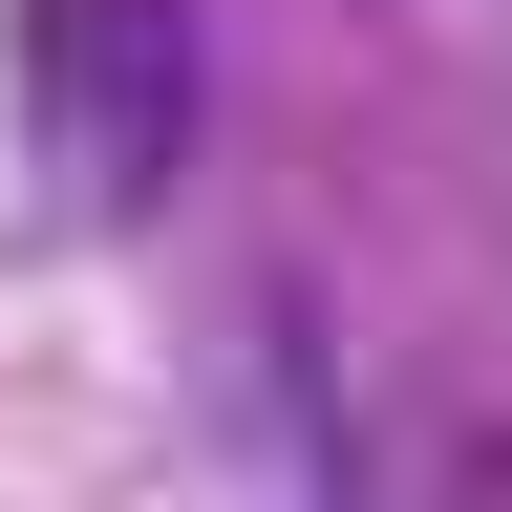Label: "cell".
<instances>
[{
    "label": "cell",
    "instance_id": "obj_1",
    "mask_svg": "<svg viewBox=\"0 0 512 512\" xmlns=\"http://www.w3.org/2000/svg\"><path fill=\"white\" fill-rule=\"evenodd\" d=\"M214 128V43L192 0H43V171L86 214H150Z\"/></svg>",
    "mask_w": 512,
    "mask_h": 512
}]
</instances>
